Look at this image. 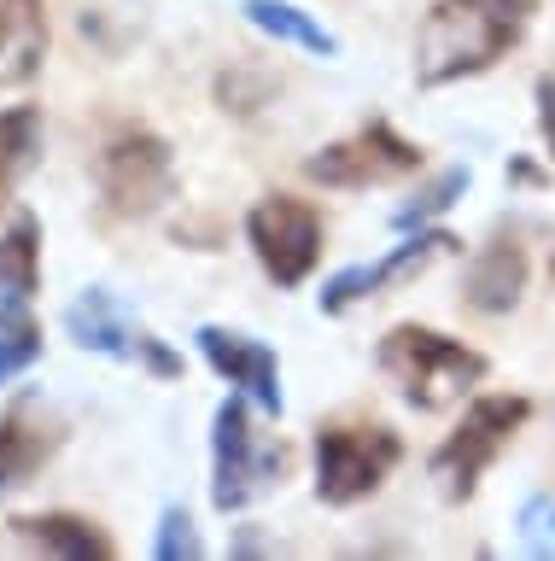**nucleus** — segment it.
Masks as SVG:
<instances>
[{"label":"nucleus","mask_w":555,"mask_h":561,"mask_svg":"<svg viewBox=\"0 0 555 561\" xmlns=\"http://www.w3.org/2000/svg\"><path fill=\"white\" fill-rule=\"evenodd\" d=\"M532 0H432L415 35V82L444 88L492 70L527 35Z\"/></svg>","instance_id":"f257e3e1"},{"label":"nucleus","mask_w":555,"mask_h":561,"mask_svg":"<svg viewBox=\"0 0 555 561\" xmlns=\"http://www.w3.org/2000/svg\"><path fill=\"white\" fill-rule=\"evenodd\" d=\"M380 368L397 380V392H404L415 410H450L467 386H479L485 357L467 351L462 340H444V333H432V328L404 322L380 340Z\"/></svg>","instance_id":"f03ea898"},{"label":"nucleus","mask_w":555,"mask_h":561,"mask_svg":"<svg viewBox=\"0 0 555 561\" xmlns=\"http://www.w3.org/2000/svg\"><path fill=\"white\" fill-rule=\"evenodd\" d=\"M281 473H287V445L252 427L246 398H229L211 421V503L222 515H234V508L281 485Z\"/></svg>","instance_id":"7ed1b4c3"},{"label":"nucleus","mask_w":555,"mask_h":561,"mask_svg":"<svg viewBox=\"0 0 555 561\" xmlns=\"http://www.w3.org/2000/svg\"><path fill=\"white\" fill-rule=\"evenodd\" d=\"M397 456H404V445L380 421H334V427H316V497L334 508L362 503L369 491L386 485Z\"/></svg>","instance_id":"20e7f679"},{"label":"nucleus","mask_w":555,"mask_h":561,"mask_svg":"<svg viewBox=\"0 0 555 561\" xmlns=\"http://www.w3.org/2000/svg\"><path fill=\"white\" fill-rule=\"evenodd\" d=\"M94 182L112 217H152L176 193V158L152 129H117L94 158Z\"/></svg>","instance_id":"39448f33"},{"label":"nucleus","mask_w":555,"mask_h":561,"mask_svg":"<svg viewBox=\"0 0 555 561\" xmlns=\"http://www.w3.org/2000/svg\"><path fill=\"white\" fill-rule=\"evenodd\" d=\"M527 415H532L527 398H479L474 410L462 415V427L439 445V456H432V480H439V491L450 503L474 497L479 480H485V468H492L497 450L527 427Z\"/></svg>","instance_id":"423d86ee"},{"label":"nucleus","mask_w":555,"mask_h":561,"mask_svg":"<svg viewBox=\"0 0 555 561\" xmlns=\"http://www.w3.org/2000/svg\"><path fill=\"white\" fill-rule=\"evenodd\" d=\"M65 333H71L82 351H94V357L135 363V368H147V375H159V380H176L182 375L176 351H170L147 322H135V316L117 305L106 287H89V293L71 298V310H65Z\"/></svg>","instance_id":"0eeeda50"},{"label":"nucleus","mask_w":555,"mask_h":561,"mask_svg":"<svg viewBox=\"0 0 555 561\" xmlns=\"http://www.w3.org/2000/svg\"><path fill=\"white\" fill-rule=\"evenodd\" d=\"M246 240L275 287H299L322 257V217L316 205L292 199V193H269L246 217Z\"/></svg>","instance_id":"6e6552de"},{"label":"nucleus","mask_w":555,"mask_h":561,"mask_svg":"<svg viewBox=\"0 0 555 561\" xmlns=\"http://www.w3.org/2000/svg\"><path fill=\"white\" fill-rule=\"evenodd\" d=\"M415 170H421V147L404 140L392 123H369V129L334 140V147H322L304 164V175L322 187H380V182H397V175H415Z\"/></svg>","instance_id":"1a4fd4ad"},{"label":"nucleus","mask_w":555,"mask_h":561,"mask_svg":"<svg viewBox=\"0 0 555 561\" xmlns=\"http://www.w3.org/2000/svg\"><path fill=\"white\" fill-rule=\"evenodd\" d=\"M444 252H456V234L432 228V234H415V240H404V245H392V252L374 257V263H351V270H339V275L322 287V310H327V316H345L351 305H362V298H380L386 287H397V280L421 275L427 263H439Z\"/></svg>","instance_id":"9d476101"},{"label":"nucleus","mask_w":555,"mask_h":561,"mask_svg":"<svg viewBox=\"0 0 555 561\" xmlns=\"http://www.w3.org/2000/svg\"><path fill=\"white\" fill-rule=\"evenodd\" d=\"M199 357L229 386H240V398H252L257 410L281 415V363H275V351L264 340H252V333H240V328L205 322L199 328Z\"/></svg>","instance_id":"9b49d317"},{"label":"nucleus","mask_w":555,"mask_h":561,"mask_svg":"<svg viewBox=\"0 0 555 561\" xmlns=\"http://www.w3.org/2000/svg\"><path fill=\"white\" fill-rule=\"evenodd\" d=\"M65 445V421L47 410L42 398H19L0 415V497L30 485V473H42L54 462V450Z\"/></svg>","instance_id":"f8f14e48"},{"label":"nucleus","mask_w":555,"mask_h":561,"mask_svg":"<svg viewBox=\"0 0 555 561\" xmlns=\"http://www.w3.org/2000/svg\"><path fill=\"white\" fill-rule=\"evenodd\" d=\"M12 538H24L30 550L59 556V561H112L117 543L100 520L71 515V508H42V515H19L12 520Z\"/></svg>","instance_id":"ddd939ff"},{"label":"nucleus","mask_w":555,"mask_h":561,"mask_svg":"<svg viewBox=\"0 0 555 561\" xmlns=\"http://www.w3.org/2000/svg\"><path fill=\"white\" fill-rule=\"evenodd\" d=\"M47 59V0H0V88H24Z\"/></svg>","instance_id":"4468645a"},{"label":"nucleus","mask_w":555,"mask_h":561,"mask_svg":"<svg viewBox=\"0 0 555 561\" xmlns=\"http://www.w3.org/2000/svg\"><path fill=\"white\" fill-rule=\"evenodd\" d=\"M520 287H527V252H520V240L497 234L474 257V270H467V305L485 310V316L514 310L520 305Z\"/></svg>","instance_id":"2eb2a0df"},{"label":"nucleus","mask_w":555,"mask_h":561,"mask_svg":"<svg viewBox=\"0 0 555 561\" xmlns=\"http://www.w3.org/2000/svg\"><path fill=\"white\" fill-rule=\"evenodd\" d=\"M36 287H42V222L19 210L0 234V293L36 298Z\"/></svg>","instance_id":"dca6fc26"},{"label":"nucleus","mask_w":555,"mask_h":561,"mask_svg":"<svg viewBox=\"0 0 555 561\" xmlns=\"http://www.w3.org/2000/svg\"><path fill=\"white\" fill-rule=\"evenodd\" d=\"M42 158V112L36 105H7L0 112V210H7L19 175Z\"/></svg>","instance_id":"f3484780"},{"label":"nucleus","mask_w":555,"mask_h":561,"mask_svg":"<svg viewBox=\"0 0 555 561\" xmlns=\"http://www.w3.org/2000/svg\"><path fill=\"white\" fill-rule=\"evenodd\" d=\"M36 357H42V322L30 310V298L0 293V386L19 380Z\"/></svg>","instance_id":"a211bd4d"},{"label":"nucleus","mask_w":555,"mask_h":561,"mask_svg":"<svg viewBox=\"0 0 555 561\" xmlns=\"http://www.w3.org/2000/svg\"><path fill=\"white\" fill-rule=\"evenodd\" d=\"M246 18L264 35H275V42H287V47H304V53H339V42L327 35L310 12H299V7H287V0H246Z\"/></svg>","instance_id":"6ab92c4d"},{"label":"nucleus","mask_w":555,"mask_h":561,"mask_svg":"<svg viewBox=\"0 0 555 561\" xmlns=\"http://www.w3.org/2000/svg\"><path fill=\"white\" fill-rule=\"evenodd\" d=\"M462 187H467V170H444L439 182H427L421 193H415V199L397 210V228H421L427 217H439V210H450L462 199Z\"/></svg>","instance_id":"aec40b11"},{"label":"nucleus","mask_w":555,"mask_h":561,"mask_svg":"<svg viewBox=\"0 0 555 561\" xmlns=\"http://www.w3.org/2000/svg\"><path fill=\"white\" fill-rule=\"evenodd\" d=\"M152 556H159V561H199L205 556V543H199L194 515H187V508H164L159 538H152Z\"/></svg>","instance_id":"412c9836"},{"label":"nucleus","mask_w":555,"mask_h":561,"mask_svg":"<svg viewBox=\"0 0 555 561\" xmlns=\"http://www.w3.org/2000/svg\"><path fill=\"white\" fill-rule=\"evenodd\" d=\"M520 543L532 556H555V497H527L520 503Z\"/></svg>","instance_id":"4be33fe9"},{"label":"nucleus","mask_w":555,"mask_h":561,"mask_svg":"<svg viewBox=\"0 0 555 561\" xmlns=\"http://www.w3.org/2000/svg\"><path fill=\"white\" fill-rule=\"evenodd\" d=\"M537 135H544V147L555 158V77L537 82Z\"/></svg>","instance_id":"5701e85b"},{"label":"nucleus","mask_w":555,"mask_h":561,"mask_svg":"<svg viewBox=\"0 0 555 561\" xmlns=\"http://www.w3.org/2000/svg\"><path fill=\"white\" fill-rule=\"evenodd\" d=\"M550 270H555V257H550Z\"/></svg>","instance_id":"b1692460"}]
</instances>
